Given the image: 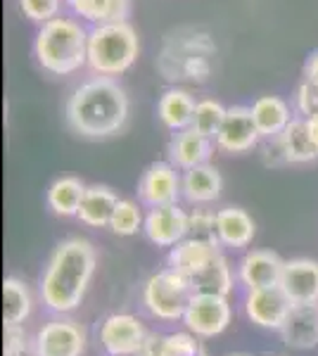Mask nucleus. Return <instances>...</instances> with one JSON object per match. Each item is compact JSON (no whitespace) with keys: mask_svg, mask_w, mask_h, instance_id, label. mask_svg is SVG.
I'll use <instances>...</instances> for the list:
<instances>
[{"mask_svg":"<svg viewBox=\"0 0 318 356\" xmlns=\"http://www.w3.org/2000/svg\"><path fill=\"white\" fill-rule=\"evenodd\" d=\"M65 119L69 129L84 138H112L129 119V95L117 79L93 76L77 86L69 95Z\"/></svg>","mask_w":318,"mask_h":356,"instance_id":"nucleus-1","label":"nucleus"},{"mask_svg":"<svg viewBox=\"0 0 318 356\" xmlns=\"http://www.w3.org/2000/svg\"><path fill=\"white\" fill-rule=\"evenodd\" d=\"M95 271V250L88 240L69 238L55 247L40 280L43 304L53 312H72L84 300Z\"/></svg>","mask_w":318,"mask_h":356,"instance_id":"nucleus-2","label":"nucleus"},{"mask_svg":"<svg viewBox=\"0 0 318 356\" xmlns=\"http://www.w3.org/2000/svg\"><path fill=\"white\" fill-rule=\"evenodd\" d=\"M33 57L43 72L69 76L81 67H88V31L74 17H55L38 26Z\"/></svg>","mask_w":318,"mask_h":356,"instance_id":"nucleus-3","label":"nucleus"},{"mask_svg":"<svg viewBox=\"0 0 318 356\" xmlns=\"http://www.w3.org/2000/svg\"><path fill=\"white\" fill-rule=\"evenodd\" d=\"M138 53L141 41L129 22L97 24L88 31V67L97 76H121L133 67Z\"/></svg>","mask_w":318,"mask_h":356,"instance_id":"nucleus-4","label":"nucleus"},{"mask_svg":"<svg viewBox=\"0 0 318 356\" xmlns=\"http://www.w3.org/2000/svg\"><path fill=\"white\" fill-rule=\"evenodd\" d=\"M195 295L193 280L188 275L166 268V271L154 273L145 283L143 290V302L148 312L161 321H176L186 316V309Z\"/></svg>","mask_w":318,"mask_h":356,"instance_id":"nucleus-5","label":"nucleus"},{"mask_svg":"<svg viewBox=\"0 0 318 356\" xmlns=\"http://www.w3.org/2000/svg\"><path fill=\"white\" fill-rule=\"evenodd\" d=\"M188 330H193L200 337H214L223 332L230 323V304L223 295H202L195 292L186 309Z\"/></svg>","mask_w":318,"mask_h":356,"instance_id":"nucleus-6","label":"nucleus"},{"mask_svg":"<svg viewBox=\"0 0 318 356\" xmlns=\"http://www.w3.org/2000/svg\"><path fill=\"white\" fill-rule=\"evenodd\" d=\"M183 195V178L171 162H152L138 181V197L148 207L176 204Z\"/></svg>","mask_w":318,"mask_h":356,"instance_id":"nucleus-7","label":"nucleus"},{"mask_svg":"<svg viewBox=\"0 0 318 356\" xmlns=\"http://www.w3.org/2000/svg\"><path fill=\"white\" fill-rule=\"evenodd\" d=\"M259 140H262V136H259L257 126H254L252 110L245 105L228 107L221 129H218L216 138H214L218 150H223L228 154L250 152L259 145Z\"/></svg>","mask_w":318,"mask_h":356,"instance_id":"nucleus-8","label":"nucleus"},{"mask_svg":"<svg viewBox=\"0 0 318 356\" xmlns=\"http://www.w3.org/2000/svg\"><path fill=\"white\" fill-rule=\"evenodd\" d=\"M148 332L143 323L131 314H114L105 318L100 328V342L112 356H136Z\"/></svg>","mask_w":318,"mask_h":356,"instance_id":"nucleus-9","label":"nucleus"},{"mask_svg":"<svg viewBox=\"0 0 318 356\" xmlns=\"http://www.w3.org/2000/svg\"><path fill=\"white\" fill-rule=\"evenodd\" d=\"M188 219L190 214L181 209L178 204H161L152 207L145 216V231L148 240L157 247H173L181 240L188 238Z\"/></svg>","mask_w":318,"mask_h":356,"instance_id":"nucleus-10","label":"nucleus"},{"mask_svg":"<svg viewBox=\"0 0 318 356\" xmlns=\"http://www.w3.org/2000/svg\"><path fill=\"white\" fill-rule=\"evenodd\" d=\"M36 356H81L86 347V332L72 321H53L36 335Z\"/></svg>","mask_w":318,"mask_h":356,"instance_id":"nucleus-11","label":"nucleus"},{"mask_svg":"<svg viewBox=\"0 0 318 356\" xmlns=\"http://www.w3.org/2000/svg\"><path fill=\"white\" fill-rule=\"evenodd\" d=\"M290 309L292 302L283 292L280 285L250 290V297H247V316H250L252 323L262 325V328L280 330Z\"/></svg>","mask_w":318,"mask_h":356,"instance_id":"nucleus-12","label":"nucleus"},{"mask_svg":"<svg viewBox=\"0 0 318 356\" xmlns=\"http://www.w3.org/2000/svg\"><path fill=\"white\" fill-rule=\"evenodd\" d=\"M216 143L212 138L198 134L195 129H183V131H173L169 145H166V157L169 162L181 171L195 169L200 164H207L214 152Z\"/></svg>","mask_w":318,"mask_h":356,"instance_id":"nucleus-13","label":"nucleus"},{"mask_svg":"<svg viewBox=\"0 0 318 356\" xmlns=\"http://www.w3.org/2000/svg\"><path fill=\"white\" fill-rule=\"evenodd\" d=\"M280 288L290 297L292 304H316L318 302V261L314 259L285 261Z\"/></svg>","mask_w":318,"mask_h":356,"instance_id":"nucleus-14","label":"nucleus"},{"mask_svg":"<svg viewBox=\"0 0 318 356\" xmlns=\"http://www.w3.org/2000/svg\"><path fill=\"white\" fill-rule=\"evenodd\" d=\"M283 268H285V261L276 252L254 250L240 261V280L250 290L273 288V285H280Z\"/></svg>","mask_w":318,"mask_h":356,"instance_id":"nucleus-15","label":"nucleus"},{"mask_svg":"<svg viewBox=\"0 0 318 356\" xmlns=\"http://www.w3.org/2000/svg\"><path fill=\"white\" fill-rule=\"evenodd\" d=\"M283 340L292 349H314L318 344V302L316 304H292L285 323Z\"/></svg>","mask_w":318,"mask_h":356,"instance_id":"nucleus-16","label":"nucleus"},{"mask_svg":"<svg viewBox=\"0 0 318 356\" xmlns=\"http://www.w3.org/2000/svg\"><path fill=\"white\" fill-rule=\"evenodd\" d=\"M252 119L257 126L262 140H271V138L280 136L287 129V124L294 119L292 107L287 105L278 95H262L252 102Z\"/></svg>","mask_w":318,"mask_h":356,"instance_id":"nucleus-17","label":"nucleus"},{"mask_svg":"<svg viewBox=\"0 0 318 356\" xmlns=\"http://www.w3.org/2000/svg\"><path fill=\"white\" fill-rule=\"evenodd\" d=\"M218 245L214 243H205V240H195V238H186L181 240L178 245L171 247L169 252V268L173 271L188 275V278H193V275H198L202 268L209 264L214 257L218 254Z\"/></svg>","mask_w":318,"mask_h":356,"instance_id":"nucleus-18","label":"nucleus"},{"mask_svg":"<svg viewBox=\"0 0 318 356\" xmlns=\"http://www.w3.org/2000/svg\"><path fill=\"white\" fill-rule=\"evenodd\" d=\"M223 178L218 174L216 166L209 162L200 164L195 169H188L183 174V197L190 204H209L221 197Z\"/></svg>","mask_w":318,"mask_h":356,"instance_id":"nucleus-19","label":"nucleus"},{"mask_svg":"<svg viewBox=\"0 0 318 356\" xmlns=\"http://www.w3.org/2000/svg\"><path fill=\"white\" fill-rule=\"evenodd\" d=\"M257 226H254L252 216L240 207H225L216 211V235L218 243L233 250H242L254 240Z\"/></svg>","mask_w":318,"mask_h":356,"instance_id":"nucleus-20","label":"nucleus"},{"mask_svg":"<svg viewBox=\"0 0 318 356\" xmlns=\"http://www.w3.org/2000/svg\"><path fill=\"white\" fill-rule=\"evenodd\" d=\"M77 19H86L93 26L129 22L131 0H65Z\"/></svg>","mask_w":318,"mask_h":356,"instance_id":"nucleus-21","label":"nucleus"},{"mask_svg":"<svg viewBox=\"0 0 318 356\" xmlns=\"http://www.w3.org/2000/svg\"><path fill=\"white\" fill-rule=\"evenodd\" d=\"M117 204H119V197L112 188L90 186V188H86V195H84V200H81L77 216L81 219V223H86V226L102 228V226H109Z\"/></svg>","mask_w":318,"mask_h":356,"instance_id":"nucleus-22","label":"nucleus"},{"mask_svg":"<svg viewBox=\"0 0 318 356\" xmlns=\"http://www.w3.org/2000/svg\"><path fill=\"white\" fill-rule=\"evenodd\" d=\"M195 105H198V100L188 90L169 88L161 93L157 102V117L169 131H183L193 124Z\"/></svg>","mask_w":318,"mask_h":356,"instance_id":"nucleus-23","label":"nucleus"},{"mask_svg":"<svg viewBox=\"0 0 318 356\" xmlns=\"http://www.w3.org/2000/svg\"><path fill=\"white\" fill-rule=\"evenodd\" d=\"M276 138H278V145H280L285 164H309L318 159V147L314 145L309 134H306L302 117H294L292 122L287 124V129Z\"/></svg>","mask_w":318,"mask_h":356,"instance_id":"nucleus-24","label":"nucleus"},{"mask_svg":"<svg viewBox=\"0 0 318 356\" xmlns=\"http://www.w3.org/2000/svg\"><path fill=\"white\" fill-rule=\"evenodd\" d=\"M84 195H86V186L81 178L62 176L50 183L45 200H48V207L57 216H77Z\"/></svg>","mask_w":318,"mask_h":356,"instance_id":"nucleus-25","label":"nucleus"},{"mask_svg":"<svg viewBox=\"0 0 318 356\" xmlns=\"http://www.w3.org/2000/svg\"><path fill=\"white\" fill-rule=\"evenodd\" d=\"M190 280H193L195 292H202V295H223L225 297L230 292V288H233V273H230V266L221 252H218V254Z\"/></svg>","mask_w":318,"mask_h":356,"instance_id":"nucleus-26","label":"nucleus"},{"mask_svg":"<svg viewBox=\"0 0 318 356\" xmlns=\"http://www.w3.org/2000/svg\"><path fill=\"white\" fill-rule=\"evenodd\" d=\"M31 314L29 288L17 278H5L3 283V321L5 325H19Z\"/></svg>","mask_w":318,"mask_h":356,"instance_id":"nucleus-27","label":"nucleus"},{"mask_svg":"<svg viewBox=\"0 0 318 356\" xmlns=\"http://www.w3.org/2000/svg\"><path fill=\"white\" fill-rule=\"evenodd\" d=\"M225 112H228V107H223L221 102L214 100V97H205V100H198L190 129H195L198 134L212 138V140H214V138H216V134H218V129H221L223 119H225Z\"/></svg>","mask_w":318,"mask_h":356,"instance_id":"nucleus-28","label":"nucleus"},{"mask_svg":"<svg viewBox=\"0 0 318 356\" xmlns=\"http://www.w3.org/2000/svg\"><path fill=\"white\" fill-rule=\"evenodd\" d=\"M143 226H145V219L138 204L133 200H119L112 221H109V231L117 235H136Z\"/></svg>","mask_w":318,"mask_h":356,"instance_id":"nucleus-29","label":"nucleus"},{"mask_svg":"<svg viewBox=\"0 0 318 356\" xmlns=\"http://www.w3.org/2000/svg\"><path fill=\"white\" fill-rule=\"evenodd\" d=\"M188 238L221 245L218 243V235H216V214L205 211V209H195L188 219Z\"/></svg>","mask_w":318,"mask_h":356,"instance_id":"nucleus-30","label":"nucleus"},{"mask_svg":"<svg viewBox=\"0 0 318 356\" xmlns=\"http://www.w3.org/2000/svg\"><path fill=\"white\" fill-rule=\"evenodd\" d=\"M19 10L33 24H45V22L60 17L62 0H19Z\"/></svg>","mask_w":318,"mask_h":356,"instance_id":"nucleus-31","label":"nucleus"},{"mask_svg":"<svg viewBox=\"0 0 318 356\" xmlns=\"http://www.w3.org/2000/svg\"><path fill=\"white\" fill-rule=\"evenodd\" d=\"M164 356H207V352L193 335L176 332V335H166Z\"/></svg>","mask_w":318,"mask_h":356,"instance_id":"nucleus-32","label":"nucleus"},{"mask_svg":"<svg viewBox=\"0 0 318 356\" xmlns=\"http://www.w3.org/2000/svg\"><path fill=\"white\" fill-rule=\"evenodd\" d=\"M294 110H297L299 117H309L311 112L318 110V90L304 79L294 90Z\"/></svg>","mask_w":318,"mask_h":356,"instance_id":"nucleus-33","label":"nucleus"},{"mask_svg":"<svg viewBox=\"0 0 318 356\" xmlns=\"http://www.w3.org/2000/svg\"><path fill=\"white\" fill-rule=\"evenodd\" d=\"M5 356H19L26 352V335L19 325H5Z\"/></svg>","mask_w":318,"mask_h":356,"instance_id":"nucleus-34","label":"nucleus"},{"mask_svg":"<svg viewBox=\"0 0 318 356\" xmlns=\"http://www.w3.org/2000/svg\"><path fill=\"white\" fill-rule=\"evenodd\" d=\"M164 342H166L164 335H157V332H148L145 342H143V347L138 349L136 356H164Z\"/></svg>","mask_w":318,"mask_h":356,"instance_id":"nucleus-35","label":"nucleus"},{"mask_svg":"<svg viewBox=\"0 0 318 356\" xmlns=\"http://www.w3.org/2000/svg\"><path fill=\"white\" fill-rule=\"evenodd\" d=\"M304 81H309L311 86L318 88V50H314L304 62Z\"/></svg>","mask_w":318,"mask_h":356,"instance_id":"nucleus-36","label":"nucleus"},{"mask_svg":"<svg viewBox=\"0 0 318 356\" xmlns=\"http://www.w3.org/2000/svg\"><path fill=\"white\" fill-rule=\"evenodd\" d=\"M304 119V126H306V134H309V138L314 140V145L318 147V110L311 112L309 117H302Z\"/></svg>","mask_w":318,"mask_h":356,"instance_id":"nucleus-37","label":"nucleus"},{"mask_svg":"<svg viewBox=\"0 0 318 356\" xmlns=\"http://www.w3.org/2000/svg\"><path fill=\"white\" fill-rule=\"evenodd\" d=\"M233 356H245V354H233Z\"/></svg>","mask_w":318,"mask_h":356,"instance_id":"nucleus-38","label":"nucleus"}]
</instances>
